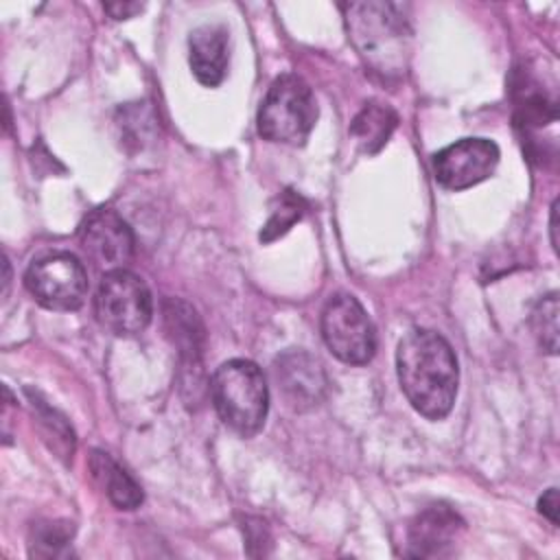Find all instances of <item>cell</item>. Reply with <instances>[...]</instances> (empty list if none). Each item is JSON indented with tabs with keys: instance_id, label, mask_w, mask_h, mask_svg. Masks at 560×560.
Returning a JSON list of instances; mask_svg holds the SVG:
<instances>
[{
	"instance_id": "9a60e30c",
	"label": "cell",
	"mask_w": 560,
	"mask_h": 560,
	"mask_svg": "<svg viewBox=\"0 0 560 560\" xmlns=\"http://www.w3.org/2000/svg\"><path fill=\"white\" fill-rule=\"evenodd\" d=\"M164 322L168 335L179 346L182 357H188L197 365L203 343V326L195 308L182 300L168 298L164 300Z\"/></svg>"
},
{
	"instance_id": "7a4b0ae2",
	"label": "cell",
	"mask_w": 560,
	"mask_h": 560,
	"mask_svg": "<svg viewBox=\"0 0 560 560\" xmlns=\"http://www.w3.org/2000/svg\"><path fill=\"white\" fill-rule=\"evenodd\" d=\"M348 37L365 66L385 77L405 74L411 52V26L402 4L394 2H350L341 4Z\"/></svg>"
},
{
	"instance_id": "30bf717a",
	"label": "cell",
	"mask_w": 560,
	"mask_h": 560,
	"mask_svg": "<svg viewBox=\"0 0 560 560\" xmlns=\"http://www.w3.org/2000/svg\"><path fill=\"white\" fill-rule=\"evenodd\" d=\"M278 389L287 405L295 411L317 407L328 392L324 365L304 350H287L273 363Z\"/></svg>"
},
{
	"instance_id": "4fadbf2b",
	"label": "cell",
	"mask_w": 560,
	"mask_h": 560,
	"mask_svg": "<svg viewBox=\"0 0 560 560\" xmlns=\"http://www.w3.org/2000/svg\"><path fill=\"white\" fill-rule=\"evenodd\" d=\"M90 468H92L94 479L103 486V490L107 492L109 501L118 510H136V508H140V503L144 499L140 486L107 453L94 451L90 455Z\"/></svg>"
},
{
	"instance_id": "ba28073f",
	"label": "cell",
	"mask_w": 560,
	"mask_h": 560,
	"mask_svg": "<svg viewBox=\"0 0 560 560\" xmlns=\"http://www.w3.org/2000/svg\"><path fill=\"white\" fill-rule=\"evenodd\" d=\"M499 164V147L488 138H462L433 155V175L448 190H466L488 179Z\"/></svg>"
},
{
	"instance_id": "52a82bcc",
	"label": "cell",
	"mask_w": 560,
	"mask_h": 560,
	"mask_svg": "<svg viewBox=\"0 0 560 560\" xmlns=\"http://www.w3.org/2000/svg\"><path fill=\"white\" fill-rule=\"evenodd\" d=\"M24 284L44 308L77 311L88 293V273L77 256L57 252L33 260Z\"/></svg>"
},
{
	"instance_id": "7c38bea8",
	"label": "cell",
	"mask_w": 560,
	"mask_h": 560,
	"mask_svg": "<svg viewBox=\"0 0 560 560\" xmlns=\"http://www.w3.org/2000/svg\"><path fill=\"white\" fill-rule=\"evenodd\" d=\"M188 61L201 85L217 88L223 83L230 63L228 31L221 24L197 26L188 37Z\"/></svg>"
},
{
	"instance_id": "d6986e66",
	"label": "cell",
	"mask_w": 560,
	"mask_h": 560,
	"mask_svg": "<svg viewBox=\"0 0 560 560\" xmlns=\"http://www.w3.org/2000/svg\"><path fill=\"white\" fill-rule=\"evenodd\" d=\"M538 512H540L542 516H547L553 525L560 523V518H558V514H560V501H558V490H556V488H549V490L540 497V501H538Z\"/></svg>"
},
{
	"instance_id": "9c48e42d",
	"label": "cell",
	"mask_w": 560,
	"mask_h": 560,
	"mask_svg": "<svg viewBox=\"0 0 560 560\" xmlns=\"http://www.w3.org/2000/svg\"><path fill=\"white\" fill-rule=\"evenodd\" d=\"M133 232L114 210H94L81 225V247L88 258L105 269H125L133 256Z\"/></svg>"
},
{
	"instance_id": "8fae6325",
	"label": "cell",
	"mask_w": 560,
	"mask_h": 560,
	"mask_svg": "<svg viewBox=\"0 0 560 560\" xmlns=\"http://www.w3.org/2000/svg\"><path fill=\"white\" fill-rule=\"evenodd\" d=\"M466 525L448 505H431L422 510L407 532V556L411 558H446L455 553Z\"/></svg>"
},
{
	"instance_id": "5b68a950",
	"label": "cell",
	"mask_w": 560,
	"mask_h": 560,
	"mask_svg": "<svg viewBox=\"0 0 560 560\" xmlns=\"http://www.w3.org/2000/svg\"><path fill=\"white\" fill-rule=\"evenodd\" d=\"M96 319L105 330L118 337L142 332L153 315L149 287L129 269L105 271L94 298Z\"/></svg>"
},
{
	"instance_id": "3957f363",
	"label": "cell",
	"mask_w": 560,
	"mask_h": 560,
	"mask_svg": "<svg viewBox=\"0 0 560 560\" xmlns=\"http://www.w3.org/2000/svg\"><path fill=\"white\" fill-rule=\"evenodd\" d=\"M210 394L219 418L238 435H256L267 418L269 389L260 368L247 359H230L217 368Z\"/></svg>"
},
{
	"instance_id": "5bb4252c",
	"label": "cell",
	"mask_w": 560,
	"mask_h": 560,
	"mask_svg": "<svg viewBox=\"0 0 560 560\" xmlns=\"http://www.w3.org/2000/svg\"><path fill=\"white\" fill-rule=\"evenodd\" d=\"M398 125V114L383 103H368L363 105V109L354 116V120L350 122V136L357 140V144L361 147V151L370 153H378L392 131Z\"/></svg>"
},
{
	"instance_id": "ac0fdd59",
	"label": "cell",
	"mask_w": 560,
	"mask_h": 560,
	"mask_svg": "<svg viewBox=\"0 0 560 560\" xmlns=\"http://www.w3.org/2000/svg\"><path fill=\"white\" fill-rule=\"evenodd\" d=\"M72 538V527L68 523H42L35 525L33 536H31V553L42 556V558H52L59 556L66 545Z\"/></svg>"
},
{
	"instance_id": "8992f818",
	"label": "cell",
	"mask_w": 560,
	"mask_h": 560,
	"mask_svg": "<svg viewBox=\"0 0 560 560\" xmlns=\"http://www.w3.org/2000/svg\"><path fill=\"white\" fill-rule=\"evenodd\" d=\"M322 337L343 363L363 365L374 357L376 330L354 295L337 293L322 311Z\"/></svg>"
},
{
	"instance_id": "44dd1931",
	"label": "cell",
	"mask_w": 560,
	"mask_h": 560,
	"mask_svg": "<svg viewBox=\"0 0 560 560\" xmlns=\"http://www.w3.org/2000/svg\"><path fill=\"white\" fill-rule=\"evenodd\" d=\"M549 232H551V247L558 252V199L551 203V219H549Z\"/></svg>"
},
{
	"instance_id": "277c9868",
	"label": "cell",
	"mask_w": 560,
	"mask_h": 560,
	"mask_svg": "<svg viewBox=\"0 0 560 560\" xmlns=\"http://www.w3.org/2000/svg\"><path fill=\"white\" fill-rule=\"evenodd\" d=\"M317 120L311 85L298 74H280L258 109V133L278 144H304Z\"/></svg>"
},
{
	"instance_id": "e0dca14e",
	"label": "cell",
	"mask_w": 560,
	"mask_h": 560,
	"mask_svg": "<svg viewBox=\"0 0 560 560\" xmlns=\"http://www.w3.org/2000/svg\"><path fill=\"white\" fill-rule=\"evenodd\" d=\"M529 322L540 348L549 354H556L558 352V293L556 291L538 300Z\"/></svg>"
},
{
	"instance_id": "6da1fadb",
	"label": "cell",
	"mask_w": 560,
	"mask_h": 560,
	"mask_svg": "<svg viewBox=\"0 0 560 560\" xmlns=\"http://www.w3.org/2000/svg\"><path fill=\"white\" fill-rule=\"evenodd\" d=\"M396 372L400 389L420 416L429 420L448 416L457 396L459 368L451 343L440 332L409 330L396 350Z\"/></svg>"
},
{
	"instance_id": "2e32d148",
	"label": "cell",
	"mask_w": 560,
	"mask_h": 560,
	"mask_svg": "<svg viewBox=\"0 0 560 560\" xmlns=\"http://www.w3.org/2000/svg\"><path fill=\"white\" fill-rule=\"evenodd\" d=\"M304 212H306V201L298 192H293V190L280 192L267 223L260 230V241L271 243L278 236L287 234L291 230V225L304 217Z\"/></svg>"
},
{
	"instance_id": "ffe728a7",
	"label": "cell",
	"mask_w": 560,
	"mask_h": 560,
	"mask_svg": "<svg viewBox=\"0 0 560 560\" xmlns=\"http://www.w3.org/2000/svg\"><path fill=\"white\" fill-rule=\"evenodd\" d=\"M105 11L114 20H127V18H133L136 13H140L142 4L140 2H109V4H105Z\"/></svg>"
}]
</instances>
